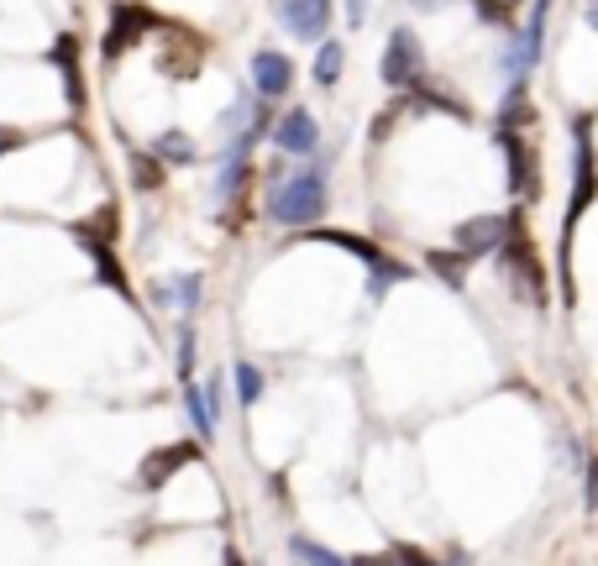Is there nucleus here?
<instances>
[{
    "instance_id": "obj_19",
    "label": "nucleus",
    "mask_w": 598,
    "mask_h": 566,
    "mask_svg": "<svg viewBox=\"0 0 598 566\" xmlns=\"http://www.w3.org/2000/svg\"><path fill=\"white\" fill-rule=\"evenodd\" d=\"M232 383H237L241 410H252V404L263 399V373H258V362H237V367H232Z\"/></svg>"
},
{
    "instance_id": "obj_20",
    "label": "nucleus",
    "mask_w": 598,
    "mask_h": 566,
    "mask_svg": "<svg viewBox=\"0 0 598 566\" xmlns=\"http://www.w3.org/2000/svg\"><path fill=\"white\" fill-rule=\"evenodd\" d=\"M289 551H295L304 566H352L347 556H336V551H326V545H315L310 536H295V540H289Z\"/></svg>"
},
{
    "instance_id": "obj_30",
    "label": "nucleus",
    "mask_w": 598,
    "mask_h": 566,
    "mask_svg": "<svg viewBox=\"0 0 598 566\" xmlns=\"http://www.w3.org/2000/svg\"><path fill=\"white\" fill-rule=\"evenodd\" d=\"M226 566H241V556H237V545H226Z\"/></svg>"
},
{
    "instance_id": "obj_17",
    "label": "nucleus",
    "mask_w": 598,
    "mask_h": 566,
    "mask_svg": "<svg viewBox=\"0 0 598 566\" xmlns=\"http://www.w3.org/2000/svg\"><path fill=\"white\" fill-rule=\"evenodd\" d=\"M163 174H169V163L158 158V152H132V184L148 194V189H163Z\"/></svg>"
},
{
    "instance_id": "obj_25",
    "label": "nucleus",
    "mask_w": 598,
    "mask_h": 566,
    "mask_svg": "<svg viewBox=\"0 0 598 566\" xmlns=\"http://www.w3.org/2000/svg\"><path fill=\"white\" fill-rule=\"evenodd\" d=\"M347 22H352V27L367 22V0H347Z\"/></svg>"
},
{
    "instance_id": "obj_27",
    "label": "nucleus",
    "mask_w": 598,
    "mask_h": 566,
    "mask_svg": "<svg viewBox=\"0 0 598 566\" xmlns=\"http://www.w3.org/2000/svg\"><path fill=\"white\" fill-rule=\"evenodd\" d=\"M11 148H22V131H11V126H0V152H11Z\"/></svg>"
},
{
    "instance_id": "obj_13",
    "label": "nucleus",
    "mask_w": 598,
    "mask_h": 566,
    "mask_svg": "<svg viewBox=\"0 0 598 566\" xmlns=\"http://www.w3.org/2000/svg\"><path fill=\"white\" fill-rule=\"evenodd\" d=\"M74 53H79V42H74V37H59L48 59H53V68L63 74V100H68L74 111H85V74H79V59H74Z\"/></svg>"
},
{
    "instance_id": "obj_1",
    "label": "nucleus",
    "mask_w": 598,
    "mask_h": 566,
    "mask_svg": "<svg viewBox=\"0 0 598 566\" xmlns=\"http://www.w3.org/2000/svg\"><path fill=\"white\" fill-rule=\"evenodd\" d=\"M598 200V158H594V116H572V200L568 221H562V284H568V257H572V231Z\"/></svg>"
},
{
    "instance_id": "obj_3",
    "label": "nucleus",
    "mask_w": 598,
    "mask_h": 566,
    "mask_svg": "<svg viewBox=\"0 0 598 566\" xmlns=\"http://www.w3.org/2000/svg\"><path fill=\"white\" fill-rule=\"evenodd\" d=\"M499 263H504L509 273V284L520 289V294L531 299L536 310H546V268H540V257H536V247H531V231H525V215H520V226L509 231V241L494 252Z\"/></svg>"
},
{
    "instance_id": "obj_6",
    "label": "nucleus",
    "mask_w": 598,
    "mask_h": 566,
    "mask_svg": "<svg viewBox=\"0 0 598 566\" xmlns=\"http://www.w3.org/2000/svg\"><path fill=\"white\" fill-rule=\"evenodd\" d=\"M520 226V210H509V215H473V221H462L457 226V247L468 252V257H488V252H499L509 241V231Z\"/></svg>"
},
{
    "instance_id": "obj_5",
    "label": "nucleus",
    "mask_w": 598,
    "mask_h": 566,
    "mask_svg": "<svg viewBox=\"0 0 598 566\" xmlns=\"http://www.w3.org/2000/svg\"><path fill=\"white\" fill-rule=\"evenodd\" d=\"M336 0H273V16H278V27L299 37V42H326L331 37V11Z\"/></svg>"
},
{
    "instance_id": "obj_8",
    "label": "nucleus",
    "mask_w": 598,
    "mask_h": 566,
    "mask_svg": "<svg viewBox=\"0 0 598 566\" xmlns=\"http://www.w3.org/2000/svg\"><path fill=\"white\" fill-rule=\"evenodd\" d=\"M494 142H499L504 158H509V189H514L520 200H536L540 179H536V152H531V142H525L514 126H499V137H494Z\"/></svg>"
},
{
    "instance_id": "obj_28",
    "label": "nucleus",
    "mask_w": 598,
    "mask_h": 566,
    "mask_svg": "<svg viewBox=\"0 0 598 566\" xmlns=\"http://www.w3.org/2000/svg\"><path fill=\"white\" fill-rule=\"evenodd\" d=\"M588 508H598V462H588Z\"/></svg>"
},
{
    "instance_id": "obj_24",
    "label": "nucleus",
    "mask_w": 598,
    "mask_h": 566,
    "mask_svg": "<svg viewBox=\"0 0 598 566\" xmlns=\"http://www.w3.org/2000/svg\"><path fill=\"white\" fill-rule=\"evenodd\" d=\"M399 566H436L425 551H415V545H399Z\"/></svg>"
},
{
    "instance_id": "obj_26",
    "label": "nucleus",
    "mask_w": 598,
    "mask_h": 566,
    "mask_svg": "<svg viewBox=\"0 0 598 566\" xmlns=\"http://www.w3.org/2000/svg\"><path fill=\"white\" fill-rule=\"evenodd\" d=\"M352 566H399V551L394 556H352Z\"/></svg>"
},
{
    "instance_id": "obj_29",
    "label": "nucleus",
    "mask_w": 598,
    "mask_h": 566,
    "mask_svg": "<svg viewBox=\"0 0 598 566\" xmlns=\"http://www.w3.org/2000/svg\"><path fill=\"white\" fill-rule=\"evenodd\" d=\"M583 22H588V27L598 32V0H588V11H583Z\"/></svg>"
},
{
    "instance_id": "obj_23",
    "label": "nucleus",
    "mask_w": 598,
    "mask_h": 566,
    "mask_svg": "<svg viewBox=\"0 0 598 566\" xmlns=\"http://www.w3.org/2000/svg\"><path fill=\"white\" fill-rule=\"evenodd\" d=\"M473 5H478L483 22H494V27H509V11L499 5V0H473Z\"/></svg>"
},
{
    "instance_id": "obj_18",
    "label": "nucleus",
    "mask_w": 598,
    "mask_h": 566,
    "mask_svg": "<svg viewBox=\"0 0 598 566\" xmlns=\"http://www.w3.org/2000/svg\"><path fill=\"white\" fill-rule=\"evenodd\" d=\"M341 63H347V48H341V42H336V37H326V42H321V48H315V85H336V79H341Z\"/></svg>"
},
{
    "instance_id": "obj_21",
    "label": "nucleus",
    "mask_w": 598,
    "mask_h": 566,
    "mask_svg": "<svg viewBox=\"0 0 598 566\" xmlns=\"http://www.w3.org/2000/svg\"><path fill=\"white\" fill-rule=\"evenodd\" d=\"M152 152H158L163 163H195V142L184 137L179 126H174V131H163V137L152 142Z\"/></svg>"
},
{
    "instance_id": "obj_12",
    "label": "nucleus",
    "mask_w": 598,
    "mask_h": 566,
    "mask_svg": "<svg viewBox=\"0 0 598 566\" xmlns=\"http://www.w3.org/2000/svg\"><path fill=\"white\" fill-rule=\"evenodd\" d=\"M195 456H200V441H179V446L152 451L148 462H142V488H163L174 477V467H189Z\"/></svg>"
},
{
    "instance_id": "obj_31",
    "label": "nucleus",
    "mask_w": 598,
    "mask_h": 566,
    "mask_svg": "<svg viewBox=\"0 0 598 566\" xmlns=\"http://www.w3.org/2000/svg\"><path fill=\"white\" fill-rule=\"evenodd\" d=\"M415 5H441V0H415Z\"/></svg>"
},
{
    "instance_id": "obj_2",
    "label": "nucleus",
    "mask_w": 598,
    "mask_h": 566,
    "mask_svg": "<svg viewBox=\"0 0 598 566\" xmlns=\"http://www.w3.org/2000/svg\"><path fill=\"white\" fill-rule=\"evenodd\" d=\"M331 205V189H326V174L321 168H299V174H284L273 179V194H269V215L278 226H315Z\"/></svg>"
},
{
    "instance_id": "obj_10",
    "label": "nucleus",
    "mask_w": 598,
    "mask_h": 566,
    "mask_svg": "<svg viewBox=\"0 0 598 566\" xmlns=\"http://www.w3.org/2000/svg\"><path fill=\"white\" fill-rule=\"evenodd\" d=\"M158 27V16H152L148 5H116V16H111V32H105V42H100V53L116 63L137 37H148V32Z\"/></svg>"
},
{
    "instance_id": "obj_14",
    "label": "nucleus",
    "mask_w": 598,
    "mask_h": 566,
    "mask_svg": "<svg viewBox=\"0 0 598 566\" xmlns=\"http://www.w3.org/2000/svg\"><path fill=\"white\" fill-rule=\"evenodd\" d=\"M200 294H205V278L200 273H179V278H163L158 289H152V299L158 304H174V310H200Z\"/></svg>"
},
{
    "instance_id": "obj_22",
    "label": "nucleus",
    "mask_w": 598,
    "mask_h": 566,
    "mask_svg": "<svg viewBox=\"0 0 598 566\" xmlns=\"http://www.w3.org/2000/svg\"><path fill=\"white\" fill-rule=\"evenodd\" d=\"M179 373L184 378L195 373V330H189V320L179 326Z\"/></svg>"
},
{
    "instance_id": "obj_4",
    "label": "nucleus",
    "mask_w": 598,
    "mask_h": 566,
    "mask_svg": "<svg viewBox=\"0 0 598 566\" xmlns=\"http://www.w3.org/2000/svg\"><path fill=\"white\" fill-rule=\"evenodd\" d=\"M384 85L389 90H415L425 79V53H420V37L410 27H394L389 32V48H384Z\"/></svg>"
},
{
    "instance_id": "obj_11",
    "label": "nucleus",
    "mask_w": 598,
    "mask_h": 566,
    "mask_svg": "<svg viewBox=\"0 0 598 566\" xmlns=\"http://www.w3.org/2000/svg\"><path fill=\"white\" fill-rule=\"evenodd\" d=\"M252 85H258L263 100H284V95L295 90V63H289V53H273V48L252 53Z\"/></svg>"
},
{
    "instance_id": "obj_15",
    "label": "nucleus",
    "mask_w": 598,
    "mask_h": 566,
    "mask_svg": "<svg viewBox=\"0 0 598 566\" xmlns=\"http://www.w3.org/2000/svg\"><path fill=\"white\" fill-rule=\"evenodd\" d=\"M425 263H431V273H436V278H441V284H451V289H462V284H468V263H473V257H468V252H462V247H436V252H425Z\"/></svg>"
},
{
    "instance_id": "obj_7",
    "label": "nucleus",
    "mask_w": 598,
    "mask_h": 566,
    "mask_svg": "<svg viewBox=\"0 0 598 566\" xmlns=\"http://www.w3.org/2000/svg\"><path fill=\"white\" fill-rule=\"evenodd\" d=\"M546 16H551V0H536L531 16H525V32L514 37V48H509V59H504V68L514 74V79H525V74L540 63V48H546Z\"/></svg>"
},
{
    "instance_id": "obj_16",
    "label": "nucleus",
    "mask_w": 598,
    "mask_h": 566,
    "mask_svg": "<svg viewBox=\"0 0 598 566\" xmlns=\"http://www.w3.org/2000/svg\"><path fill=\"white\" fill-rule=\"evenodd\" d=\"M184 410H189V425L200 430V441H210L215 436V404H210V393L205 388H184Z\"/></svg>"
},
{
    "instance_id": "obj_9",
    "label": "nucleus",
    "mask_w": 598,
    "mask_h": 566,
    "mask_svg": "<svg viewBox=\"0 0 598 566\" xmlns=\"http://www.w3.org/2000/svg\"><path fill=\"white\" fill-rule=\"evenodd\" d=\"M273 148L289 152V158H310V152L321 148V126H315V116H310L304 105H289L284 116L273 121Z\"/></svg>"
}]
</instances>
